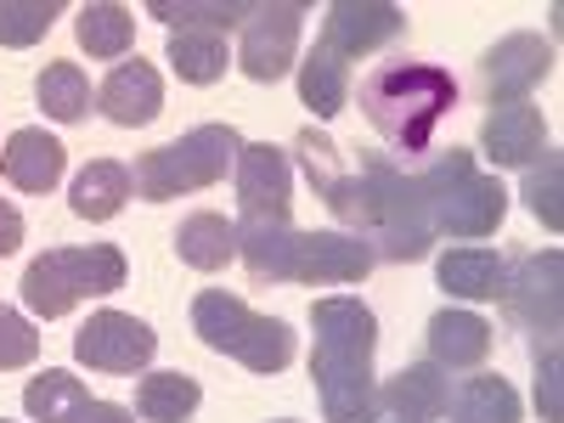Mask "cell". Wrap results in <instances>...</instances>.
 <instances>
[{
    "mask_svg": "<svg viewBox=\"0 0 564 423\" xmlns=\"http://www.w3.org/2000/svg\"><path fill=\"white\" fill-rule=\"evenodd\" d=\"M159 23H170V29H215L220 34V23L231 29V23H249V0H226V7H220V0H153V7H148Z\"/></svg>",
    "mask_w": 564,
    "mask_h": 423,
    "instance_id": "f546056e",
    "label": "cell"
},
{
    "mask_svg": "<svg viewBox=\"0 0 564 423\" xmlns=\"http://www.w3.org/2000/svg\"><path fill=\"white\" fill-rule=\"evenodd\" d=\"M204 390L193 372H148V379L135 384V417L141 423H186L198 412Z\"/></svg>",
    "mask_w": 564,
    "mask_h": 423,
    "instance_id": "cb8c5ba5",
    "label": "cell"
},
{
    "mask_svg": "<svg viewBox=\"0 0 564 423\" xmlns=\"http://www.w3.org/2000/svg\"><path fill=\"white\" fill-rule=\"evenodd\" d=\"M68 423H135V412L130 406H113V401H85Z\"/></svg>",
    "mask_w": 564,
    "mask_h": 423,
    "instance_id": "d590c367",
    "label": "cell"
},
{
    "mask_svg": "<svg viewBox=\"0 0 564 423\" xmlns=\"http://www.w3.org/2000/svg\"><path fill=\"white\" fill-rule=\"evenodd\" d=\"M300 102H305L316 119H334V113H345V102H350V68H345L339 57H327L322 45L300 63Z\"/></svg>",
    "mask_w": 564,
    "mask_h": 423,
    "instance_id": "83f0119b",
    "label": "cell"
},
{
    "mask_svg": "<svg viewBox=\"0 0 564 423\" xmlns=\"http://www.w3.org/2000/svg\"><path fill=\"white\" fill-rule=\"evenodd\" d=\"M446 401H452V379H446V367H435V361L401 367L395 379L379 390V406L395 423H441L446 417Z\"/></svg>",
    "mask_w": 564,
    "mask_h": 423,
    "instance_id": "ac0fdd59",
    "label": "cell"
},
{
    "mask_svg": "<svg viewBox=\"0 0 564 423\" xmlns=\"http://www.w3.org/2000/svg\"><path fill=\"white\" fill-rule=\"evenodd\" d=\"M0 423H7V417H0Z\"/></svg>",
    "mask_w": 564,
    "mask_h": 423,
    "instance_id": "f35d334b",
    "label": "cell"
},
{
    "mask_svg": "<svg viewBox=\"0 0 564 423\" xmlns=\"http://www.w3.org/2000/svg\"><path fill=\"white\" fill-rule=\"evenodd\" d=\"M502 254L497 249H446L435 260V276L441 289L457 294V300H497L502 294Z\"/></svg>",
    "mask_w": 564,
    "mask_h": 423,
    "instance_id": "7402d4cb",
    "label": "cell"
},
{
    "mask_svg": "<svg viewBox=\"0 0 564 423\" xmlns=\"http://www.w3.org/2000/svg\"><path fill=\"white\" fill-rule=\"evenodd\" d=\"M316 350H311V379L322 395L327 423H379V372H372V350H379V316L361 300L334 294L311 305Z\"/></svg>",
    "mask_w": 564,
    "mask_h": 423,
    "instance_id": "7a4b0ae2",
    "label": "cell"
},
{
    "mask_svg": "<svg viewBox=\"0 0 564 423\" xmlns=\"http://www.w3.org/2000/svg\"><path fill=\"white\" fill-rule=\"evenodd\" d=\"M300 23H305V7H300V0H265V7H254L249 23H243L238 68H243L254 85H276L282 74L294 68Z\"/></svg>",
    "mask_w": 564,
    "mask_h": 423,
    "instance_id": "8fae6325",
    "label": "cell"
},
{
    "mask_svg": "<svg viewBox=\"0 0 564 423\" xmlns=\"http://www.w3.org/2000/svg\"><path fill=\"white\" fill-rule=\"evenodd\" d=\"M491 356V322L475 311H435L430 316V361L435 367H480Z\"/></svg>",
    "mask_w": 564,
    "mask_h": 423,
    "instance_id": "d6986e66",
    "label": "cell"
},
{
    "mask_svg": "<svg viewBox=\"0 0 564 423\" xmlns=\"http://www.w3.org/2000/svg\"><path fill=\"white\" fill-rule=\"evenodd\" d=\"M124 254L113 243H90V249H45L29 271H23V305L45 322L68 316L79 300L97 294H119L124 289Z\"/></svg>",
    "mask_w": 564,
    "mask_h": 423,
    "instance_id": "ba28073f",
    "label": "cell"
},
{
    "mask_svg": "<svg viewBox=\"0 0 564 423\" xmlns=\"http://www.w3.org/2000/svg\"><path fill=\"white\" fill-rule=\"evenodd\" d=\"M294 153H300V164H305V181L316 186V198H322L339 175H345V170H339V148H334V135H322L316 124L294 135Z\"/></svg>",
    "mask_w": 564,
    "mask_h": 423,
    "instance_id": "d6a6232c",
    "label": "cell"
},
{
    "mask_svg": "<svg viewBox=\"0 0 564 423\" xmlns=\"http://www.w3.org/2000/svg\"><path fill=\"white\" fill-rule=\"evenodd\" d=\"M401 29H406V12L395 0H334L322 18V52L339 57V63L367 57V52H379V45H390Z\"/></svg>",
    "mask_w": 564,
    "mask_h": 423,
    "instance_id": "4fadbf2b",
    "label": "cell"
},
{
    "mask_svg": "<svg viewBox=\"0 0 564 423\" xmlns=\"http://www.w3.org/2000/svg\"><path fill=\"white\" fill-rule=\"evenodd\" d=\"M193 334H198L215 356H231V361L249 367V372H282V367L294 361L289 322L249 311L238 294H226V289H204V294L193 300Z\"/></svg>",
    "mask_w": 564,
    "mask_h": 423,
    "instance_id": "52a82bcc",
    "label": "cell"
},
{
    "mask_svg": "<svg viewBox=\"0 0 564 423\" xmlns=\"http://www.w3.org/2000/svg\"><path fill=\"white\" fill-rule=\"evenodd\" d=\"M238 215L243 226H289L294 215V164L271 141H243L238 153Z\"/></svg>",
    "mask_w": 564,
    "mask_h": 423,
    "instance_id": "30bf717a",
    "label": "cell"
},
{
    "mask_svg": "<svg viewBox=\"0 0 564 423\" xmlns=\"http://www.w3.org/2000/svg\"><path fill=\"white\" fill-rule=\"evenodd\" d=\"M480 74H486V97H491V108L525 102L531 90L553 74V40L525 34V29H520V34H508V40H497L491 52H486Z\"/></svg>",
    "mask_w": 564,
    "mask_h": 423,
    "instance_id": "5bb4252c",
    "label": "cell"
},
{
    "mask_svg": "<svg viewBox=\"0 0 564 423\" xmlns=\"http://www.w3.org/2000/svg\"><path fill=\"white\" fill-rule=\"evenodd\" d=\"M34 102L45 108V119L79 124L90 113V79L79 74V63H45L34 79Z\"/></svg>",
    "mask_w": 564,
    "mask_h": 423,
    "instance_id": "4316f807",
    "label": "cell"
},
{
    "mask_svg": "<svg viewBox=\"0 0 564 423\" xmlns=\"http://www.w3.org/2000/svg\"><path fill=\"white\" fill-rule=\"evenodd\" d=\"M446 412H452V423H520V395L497 372H475V379H463L452 390Z\"/></svg>",
    "mask_w": 564,
    "mask_h": 423,
    "instance_id": "603a6c76",
    "label": "cell"
},
{
    "mask_svg": "<svg viewBox=\"0 0 564 423\" xmlns=\"http://www.w3.org/2000/svg\"><path fill=\"white\" fill-rule=\"evenodd\" d=\"M238 153H243V135L231 124H198L181 141H164V148L141 153L130 181L148 204H170L181 193H204V186L226 181V170H238Z\"/></svg>",
    "mask_w": 564,
    "mask_h": 423,
    "instance_id": "8992f818",
    "label": "cell"
},
{
    "mask_svg": "<svg viewBox=\"0 0 564 423\" xmlns=\"http://www.w3.org/2000/svg\"><path fill=\"white\" fill-rule=\"evenodd\" d=\"M68 170V148L57 135H45L34 124L7 135V153H0V175H7L18 193H52Z\"/></svg>",
    "mask_w": 564,
    "mask_h": 423,
    "instance_id": "e0dca14e",
    "label": "cell"
},
{
    "mask_svg": "<svg viewBox=\"0 0 564 423\" xmlns=\"http://www.w3.org/2000/svg\"><path fill=\"white\" fill-rule=\"evenodd\" d=\"M97 102H102L108 124H119V130L153 124V119L164 113V79H159V68H153V63H141V57H124V63H119V68H113L108 79H102Z\"/></svg>",
    "mask_w": 564,
    "mask_h": 423,
    "instance_id": "2e32d148",
    "label": "cell"
},
{
    "mask_svg": "<svg viewBox=\"0 0 564 423\" xmlns=\"http://www.w3.org/2000/svg\"><path fill=\"white\" fill-rule=\"evenodd\" d=\"M238 254L254 282H361L379 254L350 231H300V226H238Z\"/></svg>",
    "mask_w": 564,
    "mask_h": 423,
    "instance_id": "277c9868",
    "label": "cell"
},
{
    "mask_svg": "<svg viewBox=\"0 0 564 423\" xmlns=\"http://www.w3.org/2000/svg\"><path fill=\"white\" fill-rule=\"evenodd\" d=\"M536 406H542V423L564 417V406H558V345L536 350Z\"/></svg>",
    "mask_w": 564,
    "mask_h": 423,
    "instance_id": "e575fe53",
    "label": "cell"
},
{
    "mask_svg": "<svg viewBox=\"0 0 564 423\" xmlns=\"http://www.w3.org/2000/svg\"><path fill=\"white\" fill-rule=\"evenodd\" d=\"M18 243H23V215H18L7 198H0V260L18 254Z\"/></svg>",
    "mask_w": 564,
    "mask_h": 423,
    "instance_id": "8d00e7d4",
    "label": "cell"
},
{
    "mask_svg": "<svg viewBox=\"0 0 564 423\" xmlns=\"http://www.w3.org/2000/svg\"><path fill=\"white\" fill-rule=\"evenodd\" d=\"M85 401H90V390L63 367H45L40 379H29V390H23V412L34 423H68Z\"/></svg>",
    "mask_w": 564,
    "mask_h": 423,
    "instance_id": "f1b7e54d",
    "label": "cell"
},
{
    "mask_svg": "<svg viewBox=\"0 0 564 423\" xmlns=\"http://www.w3.org/2000/svg\"><path fill=\"white\" fill-rule=\"evenodd\" d=\"M40 356V334H34V322L18 316L12 305H0V372H18Z\"/></svg>",
    "mask_w": 564,
    "mask_h": 423,
    "instance_id": "836d02e7",
    "label": "cell"
},
{
    "mask_svg": "<svg viewBox=\"0 0 564 423\" xmlns=\"http://www.w3.org/2000/svg\"><path fill=\"white\" fill-rule=\"evenodd\" d=\"M170 68L186 85H215L231 68V52L215 29H170Z\"/></svg>",
    "mask_w": 564,
    "mask_h": 423,
    "instance_id": "484cf974",
    "label": "cell"
},
{
    "mask_svg": "<svg viewBox=\"0 0 564 423\" xmlns=\"http://www.w3.org/2000/svg\"><path fill=\"white\" fill-rule=\"evenodd\" d=\"M175 254L193 271H220L231 254H238V226H231L226 215H209V209L186 215L175 226Z\"/></svg>",
    "mask_w": 564,
    "mask_h": 423,
    "instance_id": "44dd1931",
    "label": "cell"
},
{
    "mask_svg": "<svg viewBox=\"0 0 564 423\" xmlns=\"http://www.w3.org/2000/svg\"><path fill=\"white\" fill-rule=\"evenodd\" d=\"M74 34L90 57H130L135 45V12L119 7V0H90V7L74 12Z\"/></svg>",
    "mask_w": 564,
    "mask_h": 423,
    "instance_id": "d4e9b609",
    "label": "cell"
},
{
    "mask_svg": "<svg viewBox=\"0 0 564 423\" xmlns=\"http://www.w3.org/2000/svg\"><path fill=\"white\" fill-rule=\"evenodd\" d=\"M480 148L497 170H531L542 153H547V124L531 102H508V108H491L486 124H480Z\"/></svg>",
    "mask_w": 564,
    "mask_h": 423,
    "instance_id": "9a60e30c",
    "label": "cell"
},
{
    "mask_svg": "<svg viewBox=\"0 0 564 423\" xmlns=\"http://www.w3.org/2000/svg\"><path fill=\"white\" fill-rule=\"evenodd\" d=\"M457 108V79L435 63H384L361 79V113L367 124L379 130L395 153L406 159H423L430 141L441 130V119Z\"/></svg>",
    "mask_w": 564,
    "mask_h": 423,
    "instance_id": "3957f363",
    "label": "cell"
},
{
    "mask_svg": "<svg viewBox=\"0 0 564 423\" xmlns=\"http://www.w3.org/2000/svg\"><path fill=\"white\" fill-rule=\"evenodd\" d=\"M322 204L334 209L339 231L372 243V254L390 260V265H412V260L430 254V243H435L412 175L395 159H384V153H367L356 175H339L322 193Z\"/></svg>",
    "mask_w": 564,
    "mask_h": 423,
    "instance_id": "6da1fadb",
    "label": "cell"
},
{
    "mask_svg": "<svg viewBox=\"0 0 564 423\" xmlns=\"http://www.w3.org/2000/svg\"><path fill=\"white\" fill-rule=\"evenodd\" d=\"M502 311L508 322L531 339H547L558 334V311H564V254L558 249H542V254H525L502 271Z\"/></svg>",
    "mask_w": 564,
    "mask_h": 423,
    "instance_id": "9c48e42d",
    "label": "cell"
},
{
    "mask_svg": "<svg viewBox=\"0 0 564 423\" xmlns=\"http://www.w3.org/2000/svg\"><path fill=\"white\" fill-rule=\"evenodd\" d=\"M57 18H63V0H0V45L23 52V45L52 34Z\"/></svg>",
    "mask_w": 564,
    "mask_h": 423,
    "instance_id": "4dcf8cb0",
    "label": "cell"
},
{
    "mask_svg": "<svg viewBox=\"0 0 564 423\" xmlns=\"http://www.w3.org/2000/svg\"><path fill=\"white\" fill-rule=\"evenodd\" d=\"M276 423H294V417H276Z\"/></svg>",
    "mask_w": 564,
    "mask_h": 423,
    "instance_id": "74e56055",
    "label": "cell"
},
{
    "mask_svg": "<svg viewBox=\"0 0 564 423\" xmlns=\"http://www.w3.org/2000/svg\"><path fill=\"white\" fill-rule=\"evenodd\" d=\"M130 198H135V181H130V170L113 164V159L85 164V170L74 175V186H68V209H74L79 220H113Z\"/></svg>",
    "mask_w": 564,
    "mask_h": 423,
    "instance_id": "ffe728a7",
    "label": "cell"
},
{
    "mask_svg": "<svg viewBox=\"0 0 564 423\" xmlns=\"http://www.w3.org/2000/svg\"><path fill=\"white\" fill-rule=\"evenodd\" d=\"M520 198H525V209H531L547 231H564V164H558V153H542V159L531 164Z\"/></svg>",
    "mask_w": 564,
    "mask_h": 423,
    "instance_id": "1f68e13d",
    "label": "cell"
},
{
    "mask_svg": "<svg viewBox=\"0 0 564 423\" xmlns=\"http://www.w3.org/2000/svg\"><path fill=\"white\" fill-rule=\"evenodd\" d=\"M153 356H159V334L130 311H97L74 334V361L97 372H141Z\"/></svg>",
    "mask_w": 564,
    "mask_h": 423,
    "instance_id": "7c38bea8",
    "label": "cell"
},
{
    "mask_svg": "<svg viewBox=\"0 0 564 423\" xmlns=\"http://www.w3.org/2000/svg\"><path fill=\"white\" fill-rule=\"evenodd\" d=\"M412 186L430 215V231H441V238H491L508 215V186L497 175H480L468 148L435 153L412 175Z\"/></svg>",
    "mask_w": 564,
    "mask_h": 423,
    "instance_id": "5b68a950",
    "label": "cell"
}]
</instances>
